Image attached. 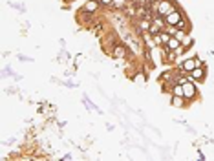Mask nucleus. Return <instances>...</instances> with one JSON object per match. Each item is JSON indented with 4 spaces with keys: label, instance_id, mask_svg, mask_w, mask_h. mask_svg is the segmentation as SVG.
<instances>
[{
    "label": "nucleus",
    "instance_id": "1",
    "mask_svg": "<svg viewBox=\"0 0 214 161\" xmlns=\"http://www.w3.org/2000/svg\"><path fill=\"white\" fill-rule=\"evenodd\" d=\"M165 20H167V24H170V26H176L178 22L181 20V15H179L178 11H174V9H172L170 13H169V15L165 17Z\"/></svg>",
    "mask_w": 214,
    "mask_h": 161
},
{
    "label": "nucleus",
    "instance_id": "2",
    "mask_svg": "<svg viewBox=\"0 0 214 161\" xmlns=\"http://www.w3.org/2000/svg\"><path fill=\"white\" fill-rule=\"evenodd\" d=\"M156 8H158V11H159V15H165V17H167V15L172 11V4L167 2V0H163V2H159Z\"/></svg>",
    "mask_w": 214,
    "mask_h": 161
},
{
    "label": "nucleus",
    "instance_id": "3",
    "mask_svg": "<svg viewBox=\"0 0 214 161\" xmlns=\"http://www.w3.org/2000/svg\"><path fill=\"white\" fill-rule=\"evenodd\" d=\"M196 95V88H194L192 83H183V97H194Z\"/></svg>",
    "mask_w": 214,
    "mask_h": 161
},
{
    "label": "nucleus",
    "instance_id": "4",
    "mask_svg": "<svg viewBox=\"0 0 214 161\" xmlns=\"http://www.w3.org/2000/svg\"><path fill=\"white\" fill-rule=\"evenodd\" d=\"M169 40H170V35L169 33H159L156 37V42L158 44H169Z\"/></svg>",
    "mask_w": 214,
    "mask_h": 161
},
{
    "label": "nucleus",
    "instance_id": "5",
    "mask_svg": "<svg viewBox=\"0 0 214 161\" xmlns=\"http://www.w3.org/2000/svg\"><path fill=\"white\" fill-rule=\"evenodd\" d=\"M181 68L185 70V72H192L194 68H196V61H194V59H189V61H185V62H183Z\"/></svg>",
    "mask_w": 214,
    "mask_h": 161
},
{
    "label": "nucleus",
    "instance_id": "6",
    "mask_svg": "<svg viewBox=\"0 0 214 161\" xmlns=\"http://www.w3.org/2000/svg\"><path fill=\"white\" fill-rule=\"evenodd\" d=\"M97 0H90V2H86L84 4V11H88V13H94V11L97 9Z\"/></svg>",
    "mask_w": 214,
    "mask_h": 161
},
{
    "label": "nucleus",
    "instance_id": "7",
    "mask_svg": "<svg viewBox=\"0 0 214 161\" xmlns=\"http://www.w3.org/2000/svg\"><path fill=\"white\" fill-rule=\"evenodd\" d=\"M114 55H115V57H119V59H123V57L126 55V50H125L123 46H115V50H114Z\"/></svg>",
    "mask_w": 214,
    "mask_h": 161
},
{
    "label": "nucleus",
    "instance_id": "8",
    "mask_svg": "<svg viewBox=\"0 0 214 161\" xmlns=\"http://www.w3.org/2000/svg\"><path fill=\"white\" fill-rule=\"evenodd\" d=\"M170 50H176V48H179V39H174V37H170V40H169V44H167Z\"/></svg>",
    "mask_w": 214,
    "mask_h": 161
},
{
    "label": "nucleus",
    "instance_id": "9",
    "mask_svg": "<svg viewBox=\"0 0 214 161\" xmlns=\"http://www.w3.org/2000/svg\"><path fill=\"white\" fill-rule=\"evenodd\" d=\"M190 73H192V77H194V79H201V77H203V70H201V68L198 66V68H194V70L190 72Z\"/></svg>",
    "mask_w": 214,
    "mask_h": 161
},
{
    "label": "nucleus",
    "instance_id": "10",
    "mask_svg": "<svg viewBox=\"0 0 214 161\" xmlns=\"http://www.w3.org/2000/svg\"><path fill=\"white\" fill-rule=\"evenodd\" d=\"M172 105H174V106H183V101H181V95L174 97V99H172Z\"/></svg>",
    "mask_w": 214,
    "mask_h": 161
},
{
    "label": "nucleus",
    "instance_id": "11",
    "mask_svg": "<svg viewBox=\"0 0 214 161\" xmlns=\"http://www.w3.org/2000/svg\"><path fill=\"white\" fill-rule=\"evenodd\" d=\"M174 94H176V95H183V84L176 86V88H174Z\"/></svg>",
    "mask_w": 214,
    "mask_h": 161
},
{
    "label": "nucleus",
    "instance_id": "12",
    "mask_svg": "<svg viewBox=\"0 0 214 161\" xmlns=\"http://www.w3.org/2000/svg\"><path fill=\"white\" fill-rule=\"evenodd\" d=\"M134 81H136V83H143V81H145V75H143V73H137V75L134 77Z\"/></svg>",
    "mask_w": 214,
    "mask_h": 161
},
{
    "label": "nucleus",
    "instance_id": "13",
    "mask_svg": "<svg viewBox=\"0 0 214 161\" xmlns=\"http://www.w3.org/2000/svg\"><path fill=\"white\" fill-rule=\"evenodd\" d=\"M141 30H150V22L143 20V22H141Z\"/></svg>",
    "mask_w": 214,
    "mask_h": 161
},
{
    "label": "nucleus",
    "instance_id": "14",
    "mask_svg": "<svg viewBox=\"0 0 214 161\" xmlns=\"http://www.w3.org/2000/svg\"><path fill=\"white\" fill-rule=\"evenodd\" d=\"M192 39H189V37H187V39H185V40H183V46H192Z\"/></svg>",
    "mask_w": 214,
    "mask_h": 161
},
{
    "label": "nucleus",
    "instance_id": "15",
    "mask_svg": "<svg viewBox=\"0 0 214 161\" xmlns=\"http://www.w3.org/2000/svg\"><path fill=\"white\" fill-rule=\"evenodd\" d=\"M176 28H178V30H183V28H185V22H183V20H179L178 24H176Z\"/></svg>",
    "mask_w": 214,
    "mask_h": 161
},
{
    "label": "nucleus",
    "instance_id": "16",
    "mask_svg": "<svg viewBox=\"0 0 214 161\" xmlns=\"http://www.w3.org/2000/svg\"><path fill=\"white\" fill-rule=\"evenodd\" d=\"M103 4H110V2H114V0H101Z\"/></svg>",
    "mask_w": 214,
    "mask_h": 161
},
{
    "label": "nucleus",
    "instance_id": "17",
    "mask_svg": "<svg viewBox=\"0 0 214 161\" xmlns=\"http://www.w3.org/2000/svg\"><path fill=\"white\" fill-rule=\"evenodd\" d=\"M114 2H115V4H119V6H121V4H123V2H125V0H114Z\"/></svg>",
    "mask_w": 214,
    "mask_h": 161
}]
</instances>
